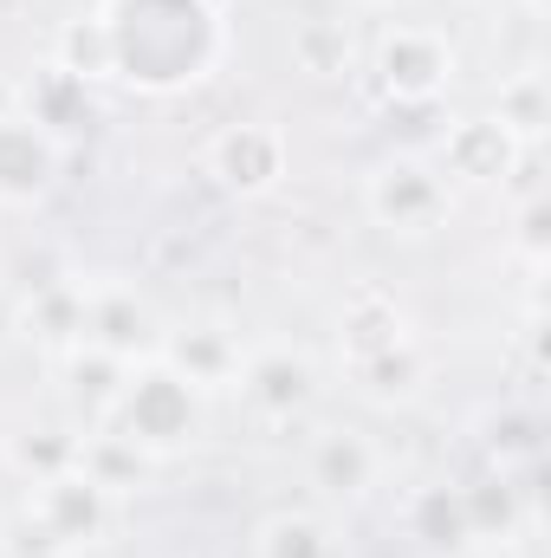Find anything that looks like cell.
<instances>
[{"label": "cell", "mask_w": 551, "mask_h": 558, "mask_svg": "<svg viewBox=\"0 0 551 558\" xmlns=\"http://www.w3.org/2000/svg\"><path fill=\"white\" fill-rule=\"evenodd\" d=\"M551 208L539 189H526L519 195V215H513V254L526 260V274H546V254H551V234H546Z\"/></svg>", "instance_id": "484cf974"}, {"label": "cell", "mask_w": 551, "mask_h": 558, "mask_svg": "<svg viewBox=\"0 0 551 558\" xmlns=\"http://www.w3.org/2000/svg\"><path fill=\"white\" fill-rule=\"evenodd\" d=\"M403 533H409L415 553L428 558H461V553H480L474 546V520H467V494L461 481H415L396 507Z\"/></svg>", "instance_id": "4fadbf2b"}, {"label": "cell", "mask_w": 551, "mask_h": 558, "mask_svg": "<svg viewBox=\"0 0 551 558\" xmlns=\"http://www.w3.org/2000/svg\"><path fill=\"white\" fill-rule=\"evenodd\" d=\"M208 7H215V13H228V7H234V0H208Z\"/></svg>", "instance_id": "f546056e"}, {"label": "cell", "mask_w": 551, "mask_h": 558, "mask_svg": "<svg viewBox=\"0 0 551 558\" xmlns=\"http://www.w3.org/2000/svg\"><path fill=\"white\" fill-rule=\"evenodd\" d=\"M78 448H85V428L78 422H20V428L0 435V468L20 487H39V481L78 468Z\"/></svg>", "instance_id": "2e32d148"}, {"label": "cell", "mask_w": 551, "mask_h": 558, "mask_svg": "<svg viewBox=\"0 0 551 558\" xmlns=\"http://www.w3.org/2000/svg\"><path fill=\"white\" fill-rule=\"evenodd\" d=\"M285 52L318 85H338V78H351L364 65V39H357V20L351 13H311V20H298L292 39H285Z\"/></svg>", "instance_id": "ac0fdd59"}, {"label": "cell", "mask_w": 551, "mask_h": 558, "mask_svg": "<svg viewBox=\"0 0 551 558\" xmlns=\"http://www.w3.org/2000/svg\"><path fill=\"white\" fill-rule=\"evenodd\" d=\"M20 325L46 351H72L78 331H85V279H46V286H33V299L20 305Z\"/></svg>", "instance_id": "44dd1931"}, {"label": "cell", "mask_w": 551, "mask_h": 558, "mask_svg": "<svg viewBox=\"0 0 551 558\" xmlns=\"http://www.w3.org/2000/svg\"><path fill=\"white\" fill-rule=\"evenodd\" d=\"M59 377H65L72 422H78V428H105V422H111V403H118V390H124V377H131V364L111 357V351L72 344V351H59Z\"/></svg>", "instance_id": "d6986e66"}, {"label": "cell", "mask_w": 551, "mask_h": 558, "mask_svg": "<svg viewBox=\"0 0 551 558\" xmlns=\"http://www.w3.org/2000/svg\"><path fill=\"white\" fill-rule=\"evenodd\" d=\"M493 118L513 131V137L526 143V149H539L551 124V92H546V72L539 65H519V72H506L500 78V92H493Z\"/></svg>", "instance_id": "d4e9b609"}, {"label": "cell", "mask_w": 551, "mask_h": 558, "mask_svg": "<svg viewBox=\"0 0 551 558\" xmlns=\"http://www.w3.org/2000/svg\"><path fill=\"white\" fill-rule=\"evenodd\" d=\"M467 7H474V0H467Z\"/></svg>", "instance_id": "4dcf8cb0"}, {"label": "cell", "mask_w": 551, "mask_h": 558, "mask_svg": "<svg viewBox=\"0 0 551 558\" xmlns=\"http://www.w3.org/2000/svg\"><path fill=\"white\" fill-rule=\"evenodd\" d=\"M383 474H390V454H383V441H377L370 428L338 422V428H318L311 448H305V481H311V494L331 500V507L370 500V494L383 487Z\"/></svg>", "instance_id": "9c48e42d"}, {"label": "cell", "mask_w": 551, "mask_h": 558, "mask_svg": "<svg viewBox=\"0 0 551 558\" xmlns=\"http://www.w3.org/2000/svg\"><path fill=\"white\" fill-rule=\"evenodd\" d=\"M156 357L169 371H182L201 397H221V390H234V377L247 364V338L228 318H188V325H162Z\"/></svg>", "instance_id": "7c38bea8"}, {"label": "cell", "mask_w": 551, "mask_h": 558, "mask_svg": "<svg viewBox=\"0 0 551 558\" xmlns=\"http://www.w3.org/2000/svg\"><path fill=\"white\" fill-rule=\"evenodd\" d=\"M234 397H241V410L260 428H292V422L311 416V403H318V364L298 344H247Z\"/></svg>", "instance_id": "8992f818"}, {"label": "cell", "mask_w": 551, "mask_h": 558, "mask_svg": "<svg viewBox=\"0 0 551 558\" xmlns=\"http://www.w3.org/2000/svg\"><path fill=\"white\" fill-rule=\"evenodd\" d=\"M519 7H526V13H546V0H519Z\"/></svg>", "instance_id": "f1b7e54d"}, {"label": "cell", "mask_w": 551, "mask_h": 558, "mask_svg": "<svg viewBox=\"0 0 551 558\" xmlns=\"http://www.w3.org/2000/svg\"><path fill=\"white\" fill-rule=\"evenodd\" d=\"M46 533H52V546L65 558H85L91 546H105V533L118 526V500L85 474V468H65V474H52V481H39V487H26V500H20Z\"/></svg>", "instance_id": "52a82bcc"}, {"label": "cell", "mask_w": 551, "mask_h": 558, "mask_svg": "<svg viewBox=\"0 0 551 558\" xmlns=\"http://www.w3.org/2000/svg\"><path fill=\"white\" fill-rule=\"evenodd\" d=\"M364 215H370V228H383L390 241H428V234H441L448 228V215H454V189H448V175L434 169V156H421V149H396V156H377L370 169H364Z\"/></svg>", "instance_id": "277c9868"}, {"label": "cell", "mask_w": 551, "mask_h": 558, "mask_svg": "<svg viewBox=\"0 0 551 558\" xmlns=\"http://www.w3.org/2000/svg\"><path fill=\"white\" fill-rule=\"evenodd\" d=\"M201 169L221 195H241V202H260L273 195L279 182L292 175V137L279 124L260 118H241V124H221L208 149H201Z\"/></svg>", "instance_id": "5b68a950"}, {"label": "cell", "mask_w": 551, "mask_h": 558, "mask_svg": "<svg viewBox=\"0 0 551 558\" xmlns=\"http://www.w3.org/2000/svg\"><path fill=\"white\" fill-rule=\"evenodd\" d=\"M247 558H351V553H344V533H338L331 513H318V507H273L267 520H254Z\"/></svg>", "instance_id": "e0dca14e"}, {"label": "cell", "mask_w": 551, "mask_h": 558, "mask_svg": "<svg viewBox=\"0 0 551 558\" xmlns=\"http://www.w3.org/2000/svg\"><path fill=\"white\" fill-rule=\"evenodd\" d=\"M26 124H39L46 137H72L78 124H91L98 118V98H91V85L85 78H72L65 65H52V59H39L33 72H26V85H20V105H13Z\"/></svg>", "instance_id": "5bb4252c"}, {"label": "cell", "mask_w": 551, "mask_h": 558, "mask_svg": "<svg viewBox=\"0 0 551 558\" xmlns=\"http://www.w3.org/2000/svg\"><path fill=\"white\" fill-rule=\"evenodd\" d=\"M52 65H65V72H72V78H85V85L118 78V46H111L105 13L65 20V26H59V39H52Z\"/></svg>", "instance_id": "cb8c5ba5"}, {"label": "cell", "mask_w": 551, "mask_h": 558, "mask_svg": "<svg viewBox=\"0 0 551 558\" xmlns=\"http://www.w3.org/2000/svg\"><path fill=\"white\" fill-rule=\"evenodd\" d=\"M467 494V520H474V546H513L519 526H526V507H519V487L506 468L480 474V481H461Z\"/></svg>", "instance_id": "603a6c76"}, {"label": "cell", "mask_w": 551, "mask_h": 558, "mask_svg": "<svg viewBox=\"0 0 551 558\" xmlns=\"http://www.w3.org/2000/svg\"><path fill=\"white\" fill-rule=\"evenodd\" d=\"M65 143L26 124L20 111H0V215H33L59 189Z\"/></svg>", "instance_id": "8fae6325"}, {"label": "cell", "mask_w": 551, "mask_h": 558, "mask_svg": "<svg viewBox=\"0 0 551 558\" xmlns=\"http://www.w3.org/2000/svg\"><path fill=\"white\" fill-rule=\"evenodd\" d=\"M364 72L377 85L383 105L396 111H428L454 92L461 78V52L448 39V26H428V20H390L370 46H364Z\"/></svg>", "instance_id": "3957f363"}, {"label": "cell", "mask_w": 551, "mask_h": 558, "mask_svg": "<svg viewBox=\"0 0 551 558\" xmlns=\"http://www.w3.org/2000/svg\"><path fill=\"white\" fill-rule=\"evenodd\" d=\"M0 558H65L52 546V533L26 513V507H13L7 520H0Z\"/></svg>", "instance_id": "4316f807"}, {"label": "cell", "mask_w": 551, "mask_h": 558, "mask_svg": "<svg viewBox=\"0 0 551 558\" xmlns=\"http://www.w3.org/2000/svg\"><path fill=\"white\" fill-rule=\"evenodd\" d=\"M409 312L396 305V292H383V286H357V292H344V305H338V357H344V371L351 364H364V357H377V351H390L396 338H409Z\"/></svg>", "instance_id": "9a60e30c"}, {"label": "cell", "mask_w": 551, "mask_h": 558, "mask_svg": "<svg viewBox=\"0 0 551 558\" xmlns=\"http://www.w3.org/2000/svg\"><path fill=\"white\" fill-rule=\"evenodd\" d=\"M78 468L124 507L131 494H143V481H149V454H143L137 441H124L118 428H85V448H78Z\"/></svg>", "instance_id": "7402d4cb"}, {"label": "cell", "mask_w": 551, "mask_h": 558, "mask_svg": "<svg viewBox=\"0 0 551 558\" xmlns=\"http://www.w3.org/2000/svg\"><path fill=\"white\" fill-rule=\"evenodd\" d=\"M98 13L118 46V78L149 98L201 85L228 52V13L208 0H105Z\"/></svg>", "instance_id": "6da1fadb"}, {"label": "cell", "mask_w": 551, "mask_h": 558, "mask_svg": "<svg viewBox=\"0 0 551 558\" xmlns=\"http://www.w3.org/2000/svg\"><path fill=\"white\" fill-rule=\"evenodd\" d=\"M78 344L111 351L124 364H143L162 344V312L149 305V292H137L131 279L98 274V279H85V331H78Z\"/></svg>", "instance_id": "ba28073f"}, {"label": "cell", "mask_w": 551, "mask_h": 558, "mask_svg": "<svg viewBox=\"0 0 551 558\" xmlns=\"http://www.w3.org/2000/svg\"><path fill=\"white\" fill-rule=\"evenodd\" d=\"M532 149L513 137L493 111H474V118H454L441 143H434V169L448 175V189H500L519 175Z\"/></svg>", "instance_id": "30bf717a"}, {"label": "cell", "mask_w": 551, "mask_h": 558, "mask_svg": "<svg viewBox=\"0 0 551 558\" xmlns=\"http://www.w3.org/2000/svg\"><path fill=\"white\" fill-rule=\"evenodd\" d=\"M105 428H118L124 441H137L149 461H175V454L201 448V435H208V397L182 371H169L162 357H143V364H131V377H124Z\"/></svg>", "instance_id": "7a4b0ae2"}, {"label": "cell", "mask_w": 551, "mask_h": 558, "mask_svg": "<svg viewBox=\"0 0 551 558\" xmlns=\"http://www.w3.org/2000/svg\"><path fill=\"white\" fill-rule=\"evenodd\" d=\"M351 13H396V7H409V0H344Z\"/></svg>", "instance_id": "83f0119b"}, {"label": "cell", "mask_w": 551, "mask_h": 558, "mask_svg": "<svg viewBox=\"0 0 551 558\" xmlns=\"http://www.w3.org/2000/svg\"><path fill=\"white\" fill-rule=\"evenodd\" d=\"M428 377H434V357H428V344L421 338H396L390 351H377V357H364V364H351V384L370 397V403H415L421 390H428Z\"/></svg>", "instance_id": "ffe728a7"}]
</instances>
